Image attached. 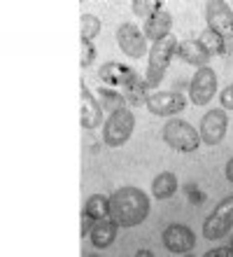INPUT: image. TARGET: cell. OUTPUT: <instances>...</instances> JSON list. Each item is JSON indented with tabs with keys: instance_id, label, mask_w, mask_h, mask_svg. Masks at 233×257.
Masks as SVG:
<instances>
[{
	"instance_id": "23",
	"label": "cell",
	"mask_w": 233,
	"mask_h": 257,
	"mask_svg": "<svg viewBox=\"0 0 233 257\" xmlns=\"http://www.w3.org/2000/svg\"><path fill=\"white\" fill-rule=\"evenodd\" d=\"M163 10V3L161 0H135L133 3V12L138 14V17H145V21L149 19V17H154L156 12H161Z\"/></svg>"
},
{
	"instance_id": "3",
	"label": "cell",
	"mask_w": 233,
	"mask_h": 257,
	"mask_svg": "<svg viewBox=\"0 0 233 257\" xmlns=\"http://www.w3.org/2000/svg\"><path fill=\"white\" fill-rule=\"evenodd\" d=\"M135 128V115L128 108L114 110L103 124V143L107 148H121Z\"/></svg>"
},
{
	"instance_id": "20",
	"label": "cell",
	"mask_w": 233,
	"mask_h": 257,
	"mask_svg": "<svg viewBox=\"0 0 233 257\" xmlns=\"http://www.w3.org/2000/svg\"><path fill=\"white\" fill-rule=\"evenodd\" d=\"M84 210L89 215H93L96 220H103V217H110V196L103 194H91L84 203Z\"/></svg>"
},
{
	"instance_id": "28",
	"label": "cell",
	"mask_w": 233,
	"mask_h": 257,
	"mask_svg": "<svg viewBox=\"0 0 233 257\" xmlns=\"http://www.w3.org/2000/svg\"><path fill=\"white\" fill-rule=\"evenodd\" d=\"M205 257H233V245H224V248H212L207 250Z\"/></svg>"
},
{
	"instance_id": "17",
	"label": "cell",
	"mask_w": 233,
	"mask_h": 257,
	"mask_svg": "<svg viewBox=\"0 0 233 257\" xmlns=\"http://www.w3.org/2000/svg\"><path fill=\"white\" fill-rule=\"evenodd\" d=\"M177 192V176L170 173V171H163L154 178L152 183V194L156 199H170V196Z\"/></svg>"
},
{
	"instance_id": "25",
	"label": "cell",
	"mask_w": 233,
	"mask_h": 257,
	"mask_svg": "<svg viewBox=\"0 0 233 257\" xmlns=\"http://www.w3.org/2000/svg\"><path fill=\"white\" fill-rule=\"evenodd\" d=\"M80 236L84 238V236H89L91 234V229H93V224H96V217L93 215H89L87 210H82V217H80Z\"/></svg>"
},
{
	"instance_id": "31",
	"label": "cell",
	"mask_w": 233,
	"mask_h": 257,
	"mask_svg": "<svg viewBox=\"0 0 233 257\" xmlns=\"http://www.w3.org/2000/svg\"><path fill=\"white\" fill-rule=\"evenodd\" d=\"M231 245H233V238H231Z\"/></svg>"
},
{
	"instance_id": "16",
	"label": "cell",
	"mask_w": 233,
	"mask_h": 257,
	"mask_svg": "<svg viewBox=\"0 0 233 257\" xmlns=\"http://www.w3.org/2000/svg\"><path fill=\"white\" fill-rule=\"evenodd\" d=\"M117 229H119V224L110 220V217H103V220H96L91 229V243L96 248H107V245H112V241L117 238Z\"/></svg>"
},
{
	"instance_id": "30",
	"label": "cell",
	"mask_w": 233,
	"mask_h": 257,
	"mask_svg": "<svg viewBox=\"0 0 233 257\" xmlns=\"http://www.w3.org/2000/svg\"><path fill=\"white\" fill-rule=\"evenodd\" d=\"M138 257H152V250H147V248H140V250H138Z\"/></svg>"
},
{
	"instance_id": "22",
	"label": "cell",
	"mask_w": 233,
	"mask_h": 257,
	"mask_svg": "<svg viewBox=\"0 0 233 257\" xmlns=\"http://www.w3.org/2000/svg\"><path fill=\"white\" fill-rule=\"evenodd\" d=\"M100 33V19L93 14H82L80 17V38L84 40H93Z\"/></svg>"
},
{
	"instance_id": "14",
	"label": "cell",
	"mask_w": 233,
	"mask_h": 257,
	"mask_svg": "<svg viewBox=\"0 0 233 257\" xmlns=\"http://www.w3.org/2000/svg\"><path fill=\"white\" fill-rule=\"evenodd\" d=\"M175 56H180L184 63L196 68H205L210 61V54H207L203 45L198 40H182L177 42V49H175Z\"/></svg>"
},
{
	"instance_id": "21",
	"label": "cell",
	"mask_w": 233,
	"mask_h": 257,
	"mask_svg": "<svg viewBox=\"0 0 233 257\" xmlns=\"http://www.w3.org/2000/svg\"><path fill=\"white\" fill-rule=\"evenodd\" d=\"M147 82L145 80H135L133 84H128L126 89H124V98H126V103H131V105H142V103H147Z\"/></svg>"
},
{
	"instance_id": "8",
	"label": "cell",
	"mask_w": 233,
	"mask_h": 257,
	"mask_svg": "<svg viewBox=\"0 0 233 257\" xmlns=\"http://www.w3.org/2000/svg\"><path fill=\"white\" fill-rule=\"evenodd\" d=\"M226 128H228L226 112L219 108H214L203 115L200 126H198V136L205 145H219V143L224 141V136H226Z\"/></svg>"
},
{
	"instance_id": "4",
	"label": "cell",
	"mask_w": 233,
	"mask_h": 257,
	"mask_svg": "<svg viewBox=\"0 0 233 257\" xmlns=\"http://www.w3.org/2000/svg\"><path fill=\"white\" fill-rule=\"evenodd\" d=\"M163 141L170 145L177 152H184V155H191L200 148V136L198 131L191 126L184 119H170V122L163 126Z\"/></svg>"
},
{
	"instance_id": "5",
	"label": "cell",
	"mask_w": 233,
	"mask_h": 257,
	"mask_svg": "<svg viewBox=\"0 0 233 257\" xmlns=\"http://www.w3.org/2000/svg\"><path fill=\"white\" fill-rule=\"evenodd\" d=\"M233 229V196H226L203 222V236L207 241H219Z\"/></svg>"
},
{
	"instance_id": "11",
	"label": "cell",
	"mask_w": 233,
	"mask_h": 257,
	"mask_svg": "<svg viewBox=\"0 0 233 257\" xmlns=\"http://www.w3.org/2000/svg\"><path fill=\"white\" fill-rule=\"evenodd\" d=\"M147 110L152 115L159 117H168V115H177L186 108V98L180 91H159V94H152L147 98Z\"/></svg>"
},
{
	"instance_id": "29",
	"label": "cell",
	"mask_w": 233,
	"mask_h": 257,
	"mask_svg": "<svg viewBox=\"0 0 233 257\" xmlns=\"http://www.w3.org/2000/svg\"><path fill=\"white\" fill-rule=\"evenodd\" d=\"M226 180L228 183H233V159L226 164Z\"/></svg>"
},
{
	"instance_id": "13",
	"label": "cell",
	"mask_w": 233,
	"mask_h": 257,
	"mask_svg": "<svg viewBox=\"0 0 233 257\" xmlns=\"http://www.w3.org/2000/svg\"><path fill=\"white\" fill-rule=\"evenodd\" d=\"M98 77L103 84L107 87H119V89H126L128 84H133L138 80L140 75L138 70H133L131 66H124V63H117V61H110L98 70Z\"/></svg>"
},
{
	"instance_id": "27",
	"label": "cell",
	"mask_w": 233,
	"mask_h": 257,
	"mask_svg": "<svg viewBox=\"0 0 233 257\" xmlns=\"http://www.w3.org/2000/svg\"><path fill=\"white\" fill-rule=\"evenodd\" d=\"M219 101H221V105H224L226 110H233V84H228V87L221 91Z\"/></svg>"
},
{
	"instance_id": "19",
	"label": "cell",
	"mask_w": 233,
	"mask_h": 257,
	"mask_svg": "<svg viewBox=\"0 0 233 257\" xmlns=\"http://www.w3.org/2000/svg\"><path fill=\"white\" fill-rule=\"evenodd\" d=\"M98 103L100 108L107 110V112H114V110H121L126 108V98L121 91H114L112 87H103L98 91Z\"/></svg>"
},
{
	"instance_id": "1",
	"label": "cell",
	"mask_w": 233,
	"mask_h": 257,
	"mask_svg": "<svg viewBox=\"0 0 233 257\" xmlns=\"http://www.w3.org/2000/svg\"><path fill=\"white\" fill-rule=\"evenodd\" d=\"M149 215V196L138 187H121L110 196V220L119 227H135Z\"/></svg>"
},
{
	"instance_id": "9",
	"label": "cell",
	"mask_w": 233,
	"mask_h": 257,
	"mask_svg": "<svg viewBox=\"0 0 233 257\" xmlns=\"http://www.w3.org/2000/svg\"><path fill=\"white\" fill-rule=\"evenodd\" d=\"M161 241L166 245L168 252H173V255H186V252L193 250V245H196V236H193V231L186 227V224H168L163 234H161Z\"/></svg>"
},
{
	"instance_id": "2",
	"label": "cell",
	"mask_w": 233,
	"mask_h": 257,
	"mask_svg": "<svg viewBox=\"0 0 233 257\" xmlns=\"http://www.w3.org/2000/svg\"><path fill=\"white\" fill-rule=\"evenodd\" d=\"M175 49H177V38L175 35H166L163 40L152 45V49H149V63H147V75H145V82L149 89L159 87V82L163 80V75L168 70V63L173 61Z\"/></svg>"
},
{
	"instance_id": "6",
	"label": "cell",
	"mask_w": 233,
	"mask_h": 257,
	"mask_svg": "<svg viewBox=\"0 0 233 257\" xmlns=\"http://www.w3.org/2000/svg\"><path fill=\"white\" fill-rule=\"evenodd\" d=\"M207 28L224 40H233V10L224 0H210L205 5Z\"/></svg>"
},
{
	"instance_id": "15",
	"label": "cell",
	"mask_w": 233,
	"mask_h": 257,
	"mask_svg": "<svg viewBox=\"0 0 233 257\" xmlns=\"http://www.w3.org/2000/svg\"><path fill=\"white\" fill-rule=\"evenodd\" d=\"M170 26H173V14L166 12V10H161V12H156L154 17H149V19L145 21L142 33H145L147 40L159 42V40H163L166 35H170Z\"/></svg>"
},
{
	"instance_id": "18",
	"label": "cell",
	"mask_w": 233,
	"mask_h": 257,
	"mask_svg": "<svg viewBox=\"0 0 233 257\" xmlns=\"http://www.w3.org/2000/svg\"><path fill=\"white\" fill-rule=\"evenodd\" d=\"M198 42L203 45V49H205L210 56H226L228 54L226 40H224V38H219L217 33H212L210 28H205V31L198 35Z\"/></svg>"
},
{
	"instance_id": "24",
	"label": "cell",
	"mask_w": 233,
	"mask_h": 257,
	"mask_svg": "<svg viewBox=\"0 0 233 257\" xmlns=\"http://www.w3.org/2000/svg\"><path fill=\"white\" fill-rule=\"evenodd\" d=\"M80 49H82V54H80V66H82V68L91 66L93 59H96V47L91 45V40H84V38H80Z\"/></svg>"
},
{
	"instance_id": "26",
	"label": "cell",
	"mask_w": 233,
	"mask_h": 257,
	"mask_svg": "<svg viewBox=\"0 0 233 257\" xmlns=\"http://www.w3.org/2000/svg\"><path fill=\"white\" fill-rule=\"evenodd\" d=\"M184 190H186V194H189V199H191L193 206H200V203L205 201V194H203V192H198V187H193V185H186Z\"/></svg>"
},
{
	"instance_id": "12",
	"label": "cell",
	"mask_w": 233,
	"mask_h": 257,
	"mask_svg": "<svg viewBox=\"0 0 233 257\" xmlns=\"http://www.w3.org/2000/svg\"><path fill=\"white\" fill-rule=\"evenodd\" d=\"M80 124L82 128H87V131H91V128H98L103 122V108H100V103L93 98V94L89 91V87L84 84V80L80 82Z\"/></svg>"
},
{
	"instance_id": "7",
	"label": "cell",
	"mask_w": 233,
	"mask_h": 257,
	"mask_svg": "<svg viewBox=\"0 0 233 257\" xmlns=\"http://www.w3.org/2000/svg\"><path fill=\"white\" fill-rule=\"evenodd\" d=\"M217 91V75L210 66L205 68H196V75L191 77L189 84V96H191L193 105H207L214 98Z\"/></svg>"
},
{
	"instance_id": "10",
	"label": "cell",
	"mask_w": 233,
	"mask_h": 257,
	"mask_svg": "<svg viewBox=\"0 0 233 257\" xmlns=\"http://www.w3.org/2000/svg\"><path fill=\"white\" fill-rule=\"evenodd\" d=\"M117 42L121 52L131 59H140L147 54V38L135 24H121L117 28Z\"/></svg>"
}]
</instances>
